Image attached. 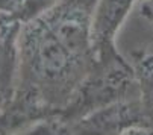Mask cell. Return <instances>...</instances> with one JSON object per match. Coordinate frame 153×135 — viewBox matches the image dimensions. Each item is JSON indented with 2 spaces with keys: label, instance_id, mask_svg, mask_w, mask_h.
Returning <instances> with one entry per match:
<instances>
[{
  "label": "cell",
  "instance_id": "cell-1",
  "mask_svg": "<svg viewBox=\"0 0 153 135\" xmlns=\"http://www.w3.org/2000/svg\"><path fill=\"white\" fill-rule=\"evenodd\" d=\"M94 65L76 58L41 17L21 25L15 91L39 100L59 114Z\"/></svg>",
  "mask_w": 153,
  "mask_h": 135
},
{
  "label": "cell",
  "instance_id": "cell-2",
  "mask_svg": "<svg viewBox=\"0 0 153 135\" xmlns=\"http://www.w3.org/2000/svg\"><path fill=\"white\" fill-rule=\"evenodd\" d=\"M137 97H141V91L134 65L114 50L97 59L94 69L56 117L38 123L30 134H68L70 126L85 116L111 103Z\"/></svg>",
  "mask_w": 153,
  "mask_h": 135
},
{
  "label": "cell",
  "instance_id": "cell-3",
  "mask_svg": "<svg viewBox=\"0 0 153 135\" xmlns=\"http://www.w3.org/2000/svg\"><path fill=\"white\" fill-rule=\"evenodd\" d=\"M68 134H153L141 97L103 106L70 126Z\"/></svg>",
  "mask_w": 153,
  "mask_h": 135
},
{
  "label": "cell",
  "instance_id": "cell-4",
  "mask_svg": "<svg viewBox=\"0 0 153 135\" xmlns=\"http://www.w3.org/2000/svg\"><path fill=\"white\" fill-rule=\"evenodd\" d=\"M135 3L137 0H99L91 26L93 49L97 59L117 50L115 37Z\"/></svg>",
  "mask_w": 153,
  "mask_h": 135
},
{
  "label": "cell",
  "instance_id": "cell-5",
  "mask_svg": "<svg viewBox=\"0 0 153 135\" xmlns=\"http://www.w3.org/2000/svg\"><path fill=\"white\" fill-rule=\"evenodd\" d=\"M21 26L0 40V112L11 102L18 75V35Z\"/></svg>",
  "mask_w": 153,
  "mask_h": 135
},
{
  "label": "cell",
  "instance_id": "cell-6",
  "mask_svg": "<svg viewBox=\"0 0 153 135\" xmlns=\"http://www.w3.org/2000/svg\"><path fill=\"white\" fill-rule=\"evenodd\" d=\"M132 65L140 82L144 112L153 125V50L135 52Z\"/></svg>",
  "mask_w": 153,
  "mask_h": 135
},
{
  "label": "cell",
  "instance_id": "cell-7",
  "mask_svg": "<svg viewBox=\"0 0 153 135\" xmlns=\"http://www.w3.org/2000/svg\"><path fill=\"white\" fill-rule=\"evenodd\" d=\"M58 2L59 0H27L25 11L20 17V21L21 23H26V21H29V20L41 15L42 12H46L47 9H50Z\"/></svg>",
  "mask_w": 153,
  "mask_h": 135
},
{
  "label": "cell",
  "instance_id": "cell-8",
  "mask_svg": "<svg viewBox=\"0 0 153 135\" xmlns=\"http://www.w3.org/2000/svg\"><path fill=\"white\" fill-rule=\"evenodd\" d=\"M134 11L138 20L146 25V28L153 35V0H137Z\"/></svg>",
  "mask_w": 153,
  "mask_h": 135
},
{
  "label": "cell",
  "instance_id": "cell-9",
  "mask_svg": "<svg viewBox=\"0 0 153 135\" xmlns=\"http://www.w3.org/2000/svg\"><path fill=\"white\" fill-rule=\"evenodd\" d=\"M27 0H0V14H8L20 21Z\"/></svg>",
  "mask_w": 153,
  "mask_h": 135
}]
</instances>
